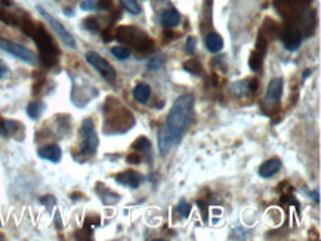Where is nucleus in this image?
Segmentation results:
<instances>
[{"label":"nucleus","mask_w":321,"mask_h":241,"mask_svg":"<svg viewBox=\"0 0 321 241\" xmlns=\"http://www.w3.org/2000/svg\"><path fill=\"white\" fill-rule=\"evenodd\" d=\"M194 104L195 99L192 93L181 95L175 99L166 117L164 128L159 132V150L163 157L182 141V136L194 117Z\"/></svg>","instance_id":"obj_1"},{"label":"nucleus","mask_w":321,"mask_h":241,"mask_svg":"<svg viewBox=\"0 0 321 241\" xmlns=\"http://www.w3.org/2000/svg\"><path fill=\"white\" fill-rule=\"evenodd\" d=\"M31 39L36 42L39 51H40V61L46 65V67H54L58 61V55L59 51L52 40V37L48 34V31L42 26H36L34 33L31 34Z\"/></svg>","instance_id":"obj_2"},{"label":"nucleus","mask_w":321,"mask_h":241,"mask_svg":"<svg viewBox=\"0 0 321 241\" xmlns=\"http://www.w3.org/2000/svg\"><path fill=\"white\" fill-rule=\"evenodd\" d=\"M114 104L116 105H110L108 101L105 102V107H104V112H105V128H108V123H110L111 129L120 128V132H128L135 125L134 115L126 108L120 107L122 104L117 99L114 101Z\"/></svg>","instance_id":"obj_3"},{"label":"nucleus","mask_w":321,"mask_h":241,"mask_svg":"<svg viewBox=\"0 0 321 241\" xmlns=\"http://www.w3.org/2000/svg\"><path fill=\"white\" fill-rule=\"evenodd\" d=\"M117 40L125 45H132L135 49H138L142 54H148L154 48V42L145 36V33L139 31L134 27H120L117 28Z\"/></svg>","instance_id":"obj_4"},{"label":"nucleus","mask_w":321,"mask_h":241,"mask_svg":"<svg viewBox=\"0 0 321 241\" xmlns=\"http://www.w3.org/2000/svg\"><path fill=\"white\" fill-rule=\"evenodd\" d=\"M80 156H83V157L93 156L96 153V150H98L99 138H98L96 129H95V123H93L92 118H84L83 120L80 128Z\"/></svg>","instance_id":"obj_5"},{"label":"nucleus","mask_w":321,"mask_h":241,"mask_svg":"<svg viewBox=\"0 0 321 241\" xmlns=\"http://www.w3.org/2000/svg\"><path fill=\"white\" fill-rule=\"evenodd\" d=\"M84 59H86V62H87L89 65H92V67L101 74V77H102L104 80L108 81V83H114V81H116L117 74H116L114 67L108 62L105 58H102L101 55L98 54V52H95V51H87V52L84 54Z\"/></svg>","instance_id":"obj_6"},{"label":"nucleus","mask_w":321,"mask_h":241,"mask_svg":"<svg viewBox=\"0 0 321 241\" xmlns=\"http://www.w3.org/2000/svg\"><path fill=\"white\" fill-rule=\"evenodd\" d=\"M36 9L39 11V14L42 15V18L52 27V30L55 31V34H58V37L62 40V43L67 46V48H70V49H76L77 46H76V40H74V37H73V34H70V31L67 30V28L64 27L55 17H52L46 9H43L40 5H37L36 6Z\"/></svg>","instance_id":"obj_7"},{"label":"nucleus","mask_w":321,"mask_h":241,"mask_svg":"<svg viewBox=\"0 0 321 241\" xmlns=\"http://www.w3.org/2000/svg\"><path fill=\"white\" fill-rule=\"evenodd\" d=\"M0 49L5 51L6 54L14 55L15 58H18V59L27 62L30 65L37 64V55L34 54L33 51H30L28 48L23 46V45H18V43H15V42H11V40H8V39L0 37Z\"/></svg>","instance_id":"obj_8"},{"label":"nucleus","mask_w":321,"mask_h":241,"mask_svg":"<svg viewBox=\"0 0 321 241\" xmlns=\"http://www.w3.org/2000/svg\"><path fill=\"white\" fill-rule=\"evenodd\" d=\"M283 43L284 48L290 52H296L302 43V33L296 27V24H289L283 33Z\"/></svg>","instance_id":"obj_9"},{"label":"nucleus","mask_w":321,"mask_h":241,"mask_svg":"<svg viewBox=\"0 0 321 241\" xmlns=\"http://www.w3.org/2000/svg\"><path fill=\"white\" fill-rule=\"evenodd\" d=\"M37 156L51 163H59L62 159V150L58 144H48L37 150Z\"/></svg>","instance_id":"obj_10"},{"label":"nucleus","mask_w":321,"mask_h":241,"mask_svg":"<svg viewBox=\"0 0 321 241\" xmlns=\"http://www.w3.org/2000/svg\"><path fill=\"white\" fill-rule=\"evenodd\" d=\"M281 95H283V80L280 77H275L268 83L265 101L274 105V104L280 102Z\"/></svg>","instance_id":"obj_11"},{"label":"nucleus","mask_w":321,"mask_h":241,"mask_svg":"<svg viewBox=\"0 0 321 241\" xmlns=\"http://www.w3.org/2000/svg\"><path fill=\"white\" fill-rule=\"evenodd\" d=\"M116 182L120 184V185H125V187H129L135 189L141 185L142 182V176L139 173H136L134 170H126L123 173H119L116 176Z\"/></svg>","instance_id":"obj_12"},{"label":"nucleus","mask_w":321,"mask_h":241,"mask_svg":"<svg viewBox=\"0 0 321 241\" xmlns=\"http://www.w3.org/2000/svg\"><path fill=\"white\" fill-rule=\"evenodd\" d=\"M160 21L163 27H166V28L176 27V26L181 23V14H179L176 9H173V8L166 9V11H163V12H161Z\"/></svg>","instance_id":"obj_13"},{"label":"nucleus","mask_w":321,"mask_h":241,"mask_svg":"<svg viewBox=\"0 0 321 241\" xmlns=\"http://www.w3.org/2000/svg\"><path fill=\"white\" fill-rule=\"evenodd\" d=\"M280 169H281V161L278 159H271V160L265 161L264 164H261L258 173H259L261 178L267 179V178H272Z\"/></svg>","instance_id":"obj_14"},{"label":"nucleus","mask_w":321,"mask_h":241,"mask_svg":"<svg viewBox=\"0 0 321 241\" xmlns=\"http://www.w3.org/2000/svg\"><path fill=\"white\" fill-rule=\"evenodd\" d=\"M204 43H206V49H207L209 52H212V54L221 52L222 48H224V39H222V36L218 34V33H209Z\"/></svg>","instance_id":"obj_15"},{"label":"nucleus","mask_w":321,"mask_h":241,"mask_svg":"<svg viewBox=\"0 0 321 241\" xmlns=\"http://www.w3.org/2000/svg\"><path fill=\"white\" fill-rule=\"evenodd\" d=\"M134 98L139 104H147L150 96H151V87L145 83H139L134 87Z\"/></svg>","instance_id":"obj_16"},{"label":"nucleus","mask_w":321,"mask_h":241,"mask_svg":"<svg viewBox=\"0 0 321 241\" xmlns=\"http://www.w3.org/2000/svg\"><path fill=\"white\" fill-rule=\"evenodd\" d=\"M21 128V123L15 122V120H6V118H0V136L3 138H9L17 134Z\"/></svg>","instance_id":"obj_17"},{"label":"nucleus","mask_w":321,"mask_h":241,"mask_svg":"<svg viewBox=\"0 0 321 241\" xmlns=\"http://www.w3.org/2000/svg\"><path fill=\"white\" fill-rule=\"evenodd\" d=\"M274 5L278 9V12L281 14V17L287 18V17H290L294 11H296L297 0H275Z\"/></svg>","instance_id":"obj_18"},{"label":"nucleus","mask_w":321,"mask_h":241,"mask_svg":"<svg viewBox=\"0 0 321 241\" xmlns=\"http://www.w3.org/2000/svg\"><path fill=\"white\" fill-rule=\"evenodd\" d=\"M164 64H166V55L157 54L154 55V56H151V58H148L145 67H147L148 71H159V70H161L164 67Z\"/></svg>","instance_id":"obj_19"},{"label":"nucleus","mask_w":321,"mask_h":241,"mask_svg":"<svg viewBox=\"0 0 321 241\" xmlns=\"http://www.w3.org/2000/svg\"><path fill=\"white\" fill-rule=\"evenodd\" d=\"M101 189L99 188H96V191H98V194H99V197H101V200H102V203L104 204H116L119 200H120V195L119 194H116V192H113V191H110L107 188L104 187V185H101Z\"/></svg>","instance_id":"obj_20"},{"label":"nucleus","mask_w":321,"mask_h":241,"mask_svg":"<svg viewBox=\"0 0 321 241\" xmlns=\"http://www.w3.org/2000/svg\"><path fill=\"white\" fill-rule=\"evenodd\" d=\"M132 150L139 154H148L151 151V142L145 136H141L132 144Z\"/></svg>","instance_id":"obj_21"},{"label":"nucleus","mask_w":321,"mask_h":241,"mask_svg":"<svg viewBox=\"0 0 321 241\" xmlns=\"http://www.w3.org/2000/svg\"><path fill=\"white\" fill-rule=\"evenodd\" d=\"M182 67H184V70L187 73L192 74V76H201L203 74V67H201V64L195 58H191V59L185 61Z\"/></svg>","instance_id":"obj_22"},{"label":"nucleus","mask_w":321,"mask_h":241,"mask_svg":"<svg viewBox=\"0 0 321 241\" xmlns=\"http://www.w3.org/2000/svg\"><path fill=\"white\" fill-rule=\"evenodd\" d=\"M43 111H45L43 102H31L27 107V115L31 120H37V118L42 117Z\"/></svg>","instance_id":"obj_23"},{"label":"nucleus","mask_w":321,"mask_h":241,"mask_svg":"<svg viewBox=\"0 0 321 241\" xmlns=\"http://www.w3.org/2000/svg\"><path fill=\"white\" fill-rule=\"evenodd\" d=\"M175 212L179 214L182 219H188V217H189V214H191V212H192V206L188 203L187 200H181V201L176 204Z\"/></svg>","instance_id":"obj_24"},{"label":"nucleus","mask_w":321,"mask_h":241,"mask_svg":"<svg viewBox=\"0 0 321 241\" xmlns=\"http://www.w3.org/2000/svg\"><path fill=\"white\" fill-rule=\"evenodd\" d=\"M264 56L265 55L259 54L258 51H255V52H252L250 55V58H249V67H250V70H253V71H258L261 67H262V62H264Z\"/></svg>","instance_id":"obj_25"},{"label":"nucleus","mask_w":321,"mask_h":241,"mask_svg":"<svg viewBox=\"0 0 321 241\" xmlns=\"http://www.w3.org/2000/svg\"><path fill=\"white\" fill-rule=\"evenodd\" d=\"M119 2H120V3L123 5V8H125L129 14H132V15H139V14L142 12L139 3H138L136 0H119Z\"/></svg>","instance_id":"obj_26"},{"label":"nucleus","mask_w":321,"mask_h":241,"mask_svg":"<svg viewBox=\"0 0 321 241\" xmlns=\"http://www.w3.org/2000/svg\"><path fill=\"white\" fill-rule=\"evenodd\" d=\"M111 54L114 55V58H117L120 61L131 58V51L126 46H114V48H111Z\"/></svg>","instance_id":"obj_27"},{"label":"nucleus","mask_w":321,"mask_h":241,"mask_svg":"<svg viewBox=\"0 0 321 241\" xmlns=\"http://www.w3.org/2000/svg\"><path fill=\"white\" fill-rule=\"evenodd\" d=\"M80 9L84 12H96L99 11V3L96 0H83L80 3Z\"/></svg>","instance_id":"obj_28"},{"label":"nucleus","mask_w":321,"mask_h":241,"mask_svg":"<svg viewBox=\"0 0 321 241\" xmlns=\"http://www.w3.org/2000/svg\"><path fill=\"white\" fill-rule=\"evenodd\" d=\"M231 89L237 93V95H244V93H250L249 90V81L247 80H240L237 83H234L231 86Z\"/></svg>","instance_id":"obj_29"},{"label":"nucleus","mask_w":321,"mask_h":241,"mask_svg":"<svg viewBox=\"0 0 321 241\" xmlns=\"http://www.w3.org/2000/svg\"><path fill=\"white\" fill-rule=\"evenodd\" d=\"M83 27L86 28V30H89V31H92V33L99 31V24H98L96 18H87V20H84L83 21Z\"/></svg>","instance_id":"obj_30"},{"label":"nucleus","mask_w":321,"mask_h":241,"mask_svg":"<svg viewBox=\"0 0 321 241\" xmlns=\"http://www.w3.org/2000/svg\"><path fill=\"white\" fill-rule=\"evenodd\" d=\"M40 203H42L48 210H51L55 204H56V200H55V197H52V195H45V197L40 198Z\"/></svg>","instance_id":"obj_31"},{"label":"nucleus","mask_w":321,"mask_h":241,"mask_svg":"<svg viewBox=\"0 0 321 241\" xmlns=\"http://www.w3.org/2000/svg\"><path fill=\"white\" fill-rule=\"evenodd\" d=\"M195 48H197V39H195V37H188L187 46H185L187 54L189 55L194 54V52H195Z\"/></svg>","instance_id":"obj_32"},{"label":"nucleus","mask_w":321,"mask_h":241,"mask_svg":"<svg viewBox=\"0 0 321 241\" xmlns=\"http://www.w3.org/2000/svg\"><path fill=\"white\" fill-rule=\"evenodd\" d=\"M126 161H128L129 164H139V163L142 161V156H141L139 153L134 151V153H131V154L126 157Z\"/></svg>","instance_id":"obj_33"},{"label":"nucleus","mask_w":321,"mask_h":241,"mask_svg":"<svg viewBox=\"0 0 321 241\" xmlns=\"http://www.w3.org/2000/svg\"><path fill=\"white\" fill-rule=\"evenodd\" d=\"M8 74H9V67H8V65H6V64L0 59V80H2V79H5Z\"/></svg>","instance_id":"obj_34"},{"label":"nucleus","mask_w":321,"mask_h":241,"mask_svg":"<svg viewBox=\"0 0 321 241\" xmlns=\"http://www.w3.org/2000/svg\"><path fill=\"white\" fill-rule=\"evenodd\" d=\"M309 195H311V198L315 201V203H320V194H318V191L315 189V191H311L309 192Z\"/></svg>","instance_id":"obj_35"},{"label":"nucleus","mask_w":321,"mask_h":241,"mask_svg":"<svg viewBox=\"0 0 321 241\" xmlns=\"http://www.w3.org/2000/svg\"><path fill=\"white\" fill-rule=\"evenodd\" d=\"M311 73H312V70H308V71H305V74H303V79H306V77H308Z\"/></svg>","instance_id":"obj_36"},{"label":"nucleus","mask_w":321,"mask_h":241,"mask_svg":"<svg viewBox=\"0 0 321 241\" xmlns=\"http://www.w3.org/2000/svg\"><path fill=\"white\" fill-rule=\"evenodd\" d=\"M0 226H2V220H0Z\"/></svg>","instance_id":"obj_37"}]
</instances>
